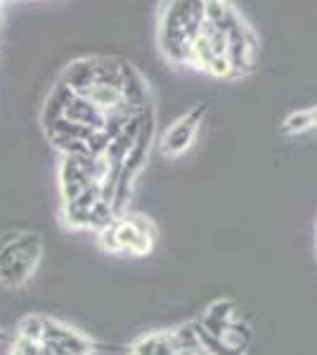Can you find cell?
I'll return each instance as SVG.
<instances>
[{
    "label": "cell",
    "mask_w": 317,
    "mask_h": 355,
    "mask_svg": "<svg viewBox=\"0 0 317 355\" xmlns=\"http://www.w3.org/2000/svg\"><path fill=\"white\" fill-rule=\"evenodd\" d=\"M228 60L232 67V78L246 76L253 71L258 60V38L249 24L241 19V15L228 26Z\"/></svg>",
    "instance_id": "277c9868"
},
{
    "label": "cell",
    "mask_w": 317,
    "mask_h": 355,
    "mask_svg": "<svg viewBox=\"0 0 317 355\" xmlns=\"http://www.w3.org/2000/svg\"><path fill=\"white\" fill-rule=\"evenodd\" d=\"M204 315L206 318L218 320V322L232 324V322H237V320H241V308L232 299H218L206 308Z\"/></svg>",
    "instance_id": "ba28073f"
},
{
    "label": "cell",
    "mask_w": 317,
    "mask_h": 355,
    "mask_svg": "<svg viewBox=\"0 0 317 355\" xmlns=\"http://www.w3.org/2000/svg\"><path fill=\"white\" fill-rule=\"evenodd\" d=\"M43 334H45V318H38V315H26L17 324V339L43 343Z\"/></svg>",
    "instance_id": "9c48e42d"
},
{
    "label": "cell",
    "mask_w": 317,
    "mask_h": 355,
    "mask_svg": "<svg viewBox=\"0 0 317 355\" xmlns=\"http://www.w3.org/2000/svg\"><path fill=\"white\" fill-rule=\"evenodd\" d=\"M97 242L109 254L147 256L157 244V230L145 216L123 214L114 218L107 227L97 230Z\"/></svg>",
    "instance_id": "7a4b0ae2"
},
{
    "label": "cell",
    "mask_w": 317,
    "mask_h": 355,
    "mask_svg": "<svg viewBox=\"0 0 317 355\" xmlns=\"http://www.w3.org/2000/svg\"><path fill=\"white\" fill-rule=\"evenodd\" d=\"M282 135H303L308 130H313V119H310V110H298L291 112L289 116L280 125Z\"/></svg>",
    "instance_id": "30bf717a"
},
{
    "label": "cell",
    "mask_w": 317,
    "mask_h": 355,
    "mask_svg": "<svg viewBox=\"0 0 317 355\" xmlns=\"http://www.w3.org/2000/svg\"><path fill=\"white\" fill-rule=\"evenodd\" d=\"M0 341H10V336H8V334H5V331H3V329H0Z\"/></svg>",
    "instance_id": "7c38bea8"
},
{
    "label": "cell",
    "mask_w": 317,
    "mask_h": 355,
    "mask_svg": "<svg viewBox=\"0 0 317 355\" xmlns=\"http://www.w3.org/2000/svg\"><path fill=\"white\" fill-rule=\"evenodd\" d=\"M62 83L71 90L74 95H83L90 85L95 83V64L93 57H85V60H76L67 67L65 76H62Z\"/></svg>",
    "instance_id": "8992f818"
},
{
    "label": "cell",
    "mask_w": 317,
    "mask_h": 355,
    "mask_svg": "<svg viewBox=\"0 0 317 355\" xmlns=\"http://www.w3.org/2000/svg\"><path fill=\"white\" fill-rule=\"evenodd\" d=\"M310 119H313V130L317 128V105L310 107Z\"/></svg>",
    "instance_id": "8fae6325"
},
{
    "label": "cell",
    "mask_w": 317,
    "mask_h": 355,
    "mask_svg": "<svg viewBox=\"0 0 317 355\" xmlns=\"http://www.w3.org/2000/svg\"><path fill=\"white\" fill-rule=\"evenodd\" d=\"M130 355H178L171 331H149L130 343Z\"/></svg>",
    "instance_id": "52a82bcc"
},
{
    "label": "cell",
    "mask_w": 317,
    "mask_h": 355,
    "mask_svg": "<svg viewBox=\"0 0 317 355\" xmlns=\"http://www.w3.org/2000/svg\"><path fill=\"white\" fill-rule=\"evenodd\" d=\"M204 21V3L178 0L164 5L159 24V43L164 55L173 64H187L192 55V45Z\"/></svg>",
    "instance_id": "6da1fadb"
},
{
    "label": "cell",
    "mask_w": 317,
    "mask_h": 355,
    "mask_svg": "<svg viewBox=\"0 0 317 355\" xmlns=\"http://www.w3.org/2000/svg\"><path fill=\"white\" fill-rule=\"evenodd\" d=\"M43 256V242L36 232H19L10 246L0 251V284L8 289H22L36 272Z\"/></svg>",
    "instance_id": "3957f363"
},
{
    "label": "cell",
    "mask_w": 317,
    "mask_h": 355,
    "mask_svg": "<svg viewBox=\"0 0 317 355\" xmlns=\"http://www.w3.org/2000/svg\"><path fill=\"white\" fill-rule=\"evenodd\" d=\"M204 114H206V107L197 105L194 110H189L185 116L178 119V121L164 133V137H161V145H159L161 154L175 159V157H180L182 152H187L189 147H192L194 137L199 133V125H201Z\"/></svg>",
    "instance_id": "5b68a950"
}]
</instances>
